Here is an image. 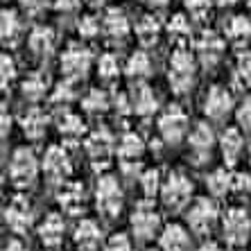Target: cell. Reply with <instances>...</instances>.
Returning <instances> with one entry per match:
<instances>
[{"label": "cell", "mask_w": 251, "mask_h": 251, "mask_svg": "<svg viewBox=\"0 0 251 251\" xmlns=\"http://www.w3.org/2000/svg\"><path fill=\"white\" fill-rule=\"evenodd\" d=\"M220 152L222 158L226 161V165H235L245 152V138H242V131L235 127H228L222 136H220Z\"/></svg>", "instance_id": "cell-22"}, {"label": "cell", "mask_w": 251, "mask_h": 251, "mask_svg": "<svg viewBox=\"0 0 251 251\" xmlns=\"http://www.w3.org/2000/svg\"><path fill=\"white\" fill-rule=\"evenodd\" d=\"M95 204L98 210L104 217H116L125 204V195H123V186L118 181V176L113 175H102L98 179L95 186Z\"/></svg>", "instance_id": "cell-2"}, {"label": "cell", "mask_w": 251, "mask_h": 251, "mask_svg": "<svg viewBox=\"0 0 251 251\" xmlns=\"http://www.w3.org/2000/svg\"><path fill=\"white\" fill-rule=\"evenodd\" d=\"M147 251H161V249H147Z\"/></svg>", "instance_id": "cell-54"}, {"label": "cell", "mask_w": 251, "mask_h": 251, "mask_svg": "<svg viewBox=\"0 0 251 251\" xmlns=\"http://www.w3.org/2000/svg\"><path fill=\"white\" fill-rule=\"evenodd\" d=\"M5 224L9 231H14L16 235L27 233L32 224H34V213H32V206H29L27 197L18 195L14 197L9 204L5 206Z\"/></svg>", "instance_id": "cell-11"}, {"label": "cell", "mask_w": 251, "mask_h": 251, "mask_svg": "<svg viewBox=\"0 0 251 251\" xmlns=\"http://www.w3.org/2000/svg\"><path fill=\"white\" fill-rule=\"evenodd\" d=\"M36 233H39V240L43 242V247H48V249L59 247L64 242V235H66L64 217L59 215V213H48V215L41 220L39 228H36Z\"/></svg>", "instance_id": "cell-17"}, {"label": "cell", "mask_w": 251, "mask_h": 251, "mask_svg": "<svg viewBox=\"0 0 251 251\" xmlns=\"http://www.w3.org/2000/svg\"><path fill=\"white\" fill-rule=\"evenodd\" d=\"M215 2H217L220 7H231V5H235L238 0H215Z\"/></svg>", "instance_id": "cell-51"}, {"label": "cell", "mask_w": 251, "mask_h": 251, "mask_svg": "<svg viewBox=\"0 0 251 251\" xmlns=\"http://www.w3.org/2000/svg\"><path fill=\"white\" fill-rule=\"evenodd\" d=\"M48 123H50V118L39 106H32L21 116V129H23L25 138L29 140H41L48 131Z\"/></svg>", "instance_id": "cell-19"}, {"label": "cell", "mask_w": 251, "mask_h": 251, "mask_svg": "<svg viewBox=\"0 0 251 251\" xmlns=\"http://www.w3.org/2000/svg\"><path fill=\"white\" fill-rule=\"evenodd\" d=\"M41 168L52 183H66V179L73 172V163H70V156L66 152V147H61V145L48 147V152L43 154Z\"/></svg>", "instance_id": "cell-12"}, {"label": "cell", "mask_w": 251, "mask_h": 251, "mask_svg": "<svg viewBox=\"0 0 251 251\" xmlns=\"http://www.w3.org/2000/svg\"><path fill=\"white\" fill-rule=\"evenodd\" d=\"M77 249L82 251H95L102 242V228L95 220H82V222L75 226V233H73Z\"/></svg>", "instance_id": "cell-21"}, {"label": "cell", "mask_w": 251, "mask_h": 251, "mask_svg": "<svg viewBox=\"0 0 251 251\" xmlns=\"http://www.w3.org/2000/svg\"><path fill=\"white\" fill-rule=\"evenodd\" d=\"M195 79H197V54L190 52L186 46L176 48L172 57H170V70H168L170 88L176 95H186L193 91Z\"/></svg>", "instance_id": "cell-1"}, {"label": "cell", "mask_w": 251, "mask_h": 251, "mask_svg": "<svg viewBox=\"0 0 251 251\" xmlns=\"http://www.w3.org/2000/svg\"><path fill=\"white\" fill-rule=\"evenodd\" d=\"M168 36H170V41H175L176 46L181 48L190 39V21L183 14H175L168 23Z\"/></svg>", "instance_id": "cell-34"}, {"label": "cell", "mask_w": 251, "mask_h": 251, "mask_svg": "<svg viewBox=\"0 0 251 251\" xmlns=\"http://www.w3.org/2000/svg\"><path fill=\"white\" fill-rule=\"evenodd\" d=\"M222 235L231 247H245L251 238V217L245 208H231L222 220Z\"/></svg>", "instance_id": "cell-4"}, {"label": "cell", "mask_w": 251, "mask_h": 251, "mask_svg": "<svg viewBox=\"0 0 251 251\" xmlns=\"http://www.w3.org/2000/svg\"><path fill=\"white\" fill-rule=\"evenodd\" d=\"M235 251H245V249H235Z\"/></svg>", "instance_id": "cell-56"}, {"label": "cell", "mask_w": 251, "mask_h": 251, "mask_svg": "<svg viewBox=\"0 0 251 251\" xmlns=\"http://www.w3.org/2000/svg\"><path fill=\"white\" fill-rule=\"evenodd\" d=\"M168 2H170V0H147V5L154 7V9H163Z\"/></svg>", "instance_id": "cell-50"}, {"label": "cell", "mask_w": 251, "mask_h": 251, "mask_svg": "<svg viewBox=\"0 0 251 251\" xmlns=\"http://www.w3.org/2000/svg\"><path fill=\"white\" fill-rule=\"evenodd\" d=\"M235 118H238L240 129L251 131V95H247V98L242 100V104L238 106V113H235Z\"/></svg>", "instance_id": "cell-44"}, {"label": "cell", "mask_w": 251, "mask_h": 251, "mask_svg": "<svg viewBox=\"0 0 251 251\" xmlns=\"http://www.w3.org/2000/svg\"><path fill=\"white\" fill-rule=\"evenodd\" d=\"M16 77V61L12 59V54H2L0 57V82H2V88H7L14 82Z\"/></svg>", "instance_id": "cell-41"}, {"label": "cell", "mask_w": 251, "mask_h": 251, "mask_svg": "<svg viewBox=\"0 0 251 251\" xmlns=\"http://www.w3.org/2000/svg\"><path fill=\"white\" fill-rule=\"evenodd\" d=\"M98 75L104 82H113L120 75V61H118V57L113 52H104L98 59Z\"/></svg>", "instance_id": "cell-37"}, {"label": "cell", "mask_w": 251, "mask_h": 251, "mask_svg": "<svg viewBox=\"0 0 251 251\" xmlns=\"http://www.w3.org/2000/svg\"><path fill=\"white\" fill-rule=\"evenodd\" d=\"M39 176V158L29 147H18L9 158V179L16 188H29Z\"/></svg>", "instance_id": "cell-3"}, {"label": "cell", "mask_w": 251, "mask_h": 251, "mask_svg": "<svg viewBox=\"0 0 251 251\" xmlns=\"http://www.w3.org/2000/svg\"><path fill=\"white\" fill-rule=\"evenodd\" d=\"M161 21H158L154 14H143L138 18V23H136V39L145 48H152L158 43L161 39Z\"/></svg>", "instance_id": "cell-26"}, {"label": "cell", "mask_w": 251, "mask_h": 251, "mask_svg": "<svg viewBox=\"0 0 251 251\" xmlns=\"http://www.w3.org/2000/svg\"><path fill=\"white\" fill-rule=\"evenodd\" d=\"M91 64H93L91 52L82 46H70L61 54V59H59V68H61V73H64V77L68 82L84 79L88 75V70H91Z\"/></svg>", "instance_id": "cell-9"}, {"label": "cell", "mask_w": 251, "mask_h": 251, "mask_svg": "<svg viewBox=\"0 0 251 251\" xmlns=\"http://www.w3.org/2000/svg\"><path fill=\"white\" fill-rule=\"evenodd\" d=\"M222 52H224V39L217 34V32H213V29L201 32L199 39L195 41V54H197L199 61L204 66H208V68H213V66L220 61Z\"/></svg>", "instance_id": "cell-14"}, {"label": "cell", "mask_w": 251, "mask_h": 251, "mask_svg": "<svg viewBox=\"0 0 251 251\" xmlns=\"http://www.w3.org/2000/svg\"><path fill=\"white\" fill-rule=\"evenodd\" d=\"M100 29H102V23H100L93 14L82 16L79 18V23H77V32H79L82 39H95V36L100 34Z\"/></svg>", "instance_id": "cell-39"}, {"label": "cell", "mask_w": 251, "mask_h": 251, "mask_svg": "<svg viewBox=\"0 0 251 251\" xmlns=\"http://www.w3.org/2000/svg\"><path fill=\"white\" fill-rule=\"evenodd\" d=\"M163 181L161 179V172L158 170H145L138 175V183H140V190L145 195V199H154L156 195H161V188H163Z\"/></svg>", "instance_id": "cell-35"}, {"label": "cell", "mask_w": 251, "mask_h": 251, "mask_svg": "<svg viewBox=\"0 0 251 251\" xmlns=\"http://www.w3.org/2000/svg\"><path fill=\"white\" fill-rule=\"evenodd\" d=\"M143 152H145V143L136 131H125L116 145V154L123 163H138Z\"/></svg>", "instance_id": "cell-25"}, {"label": "cell", "mask_w": 251, "mask_h": 251, "mask_svg": "<svg viewBox=\"0 0 251 251\" xmlns=\"http://www.w3.org/2000/svg\"><path fill=\"white\" fill-rule=\"evenodd\" d=\"M129 226H131L134 238L140 240V242H147V240H152L156 233L163 231V228H161V215H158L156 208L150 206L147 201H143V204L131 213Z\"/></svg>", "instance_id": "cell-8"}, {"label": "cell", "mask_w": 251, "mask_h": 251, "mask_svg": "<svg viewBox=\"0 0 251 251\" xmlns=\"http://www.w3.org/2000/svg\"><path fill=\"white\" fill-rule=\"evenodd\" d=\"M27 46L36 57H50L54 52V48H57V34H54L52 27L36 25L27 36Z\"/></svg>", "instance_id": "cell-20"}, {"label": "cell", "mask_w": 251, "mask_h": 251, "mask_svg": "<svg viewBox=\"0 0 251 251\" xmlns=\"http://www.w3.org/2000/svg\"><path fill=\"white\" fill-rule=\"evenodd\" d=\"M158 249L161 251H190V233L181 224H168L158 233Z\"/></svg>", "instance_id": "cell-18"}, {"label": "cell", "mask_w": 251, "mask_h": 251, "mask_svg": "<svg viewBox=\"0 0 251 251\" xmlns=\"http://www.w3.org/2000/svg\"><path fill=\"white\" fill-rule=\"evenodd\" d=\"M129 18L125 12L120 9H109L106 16L102 18V32L106 34V39H111V41H125L129 36Z\"/></svg>", "instance_id": "cell-23"}, {"label": "cell", "mask_w": 251, "mask_h": 251, "mask_svg": "<svg viewBox=\"0 0 251 251\" xmlns=\"http://www.w3.org/2000/svg\"><path fill=\"white\" fill-rule=\"evenodd\" d=\"M190 197H193V181L183 172H170L161 188L163 204L172 210H179L190 201Z\"/></svg>", "instance_id": "cell-6"}, {"label": "cell", "mask_w": 251, "mask_h": 251, "mask_svg": "<svg viewBox=\"0 0 251 251\" xmlns=\"http://www.w3.org/2000/svg\"><path fill=\"white\" fill-rule=\"evenodd\" d=\"M217 206L215 201L210 197H197L193 201V206L188 208V215H186V222L190 226V231L197 235H206L208 231H213L217 222Z\"/></svg>", "instance_id": "cell-7"}, {"label": "cell", "mask_w": 251, "mask_h": 251, "mask_svg": "<svg viewBox=\"0 0 251 251\" xmlns=\"http://www.w3.org/2000/svg\"><path fill=\"white\" fill-rule=\"evenodd\" d=\"M215 145H220L215 138V131L208 123H197L193 131L188 134V150L190 156L195 158V163H204L206 158H210Z\"/></svg>", "instance_id": "cell-10"}, {"label": "cell", "mask_w": 251, "mask_h": 251, "mask_svg": "<svg viewBox=\"0 0 251 251\" xmlns=\"http://www.w3.org/2000/svg\"><path fill=\"white\" fill-rule=\"evenodd\" d=\"M75 82H59L57 86L52 88V93H50V100H52V104H59V106H68L73 100H75V88H73Z\"/></svg>", "instance_id": "cell-38"}, {"label": "cell", "mask_w": 251, "mask_h": 251, "mask_svg": "<svg viewBox=\"0 0 251 251\" xmlns=\"http://www.w3.org/2000/svg\"><path fill=\"white\" fill-rule=\"evenodd\" d=\"M46 91H48V77L41 75V73H29L21 82V93L29 102H39L41 98H46Z\"/></svg>", "instance_id": "cell-31"}, {"label": "cell", "mask_w": 251, "mask_h": 251, "mask_svg": "<svg viewBox=\"0 0 251 251\" xmlns=\"http://www.w3.org/2000/svg\"><path fill=\"white\" fill-rule=\"evenodd\" d=\"M18 5H21V12H23L25 16L36 18L50 7V0H18Z\"/></svg>", "instance_id": "cell-43"}, {"label": "cell", "mask_w": 251, "mask_h": 251, "mask_svg": "<svg viewBox=\"0 0 251 251\" xmlns=\"http://www.w3.org/2000/svg\"><path fill=\"white\" fill-rule=\"evenodd\" d=\"M249 12H251V0H249Z\"/></svg>", "instance_id": "cell-55"}, {"label": "cell", "mask_w": 251, "mask_h": 251, "mask_svg": "<svg viewBox=\"0 0 251 251\" xmlns=\"http://www.w3.org/2000/svg\"><path fill=\"white\" fill-rule=\"evenodd\" d=\"M104 251H134V245L127 233H113L104 242Z\"/></svg>", "instance_id": "cell-42"}, {"label": "cell", "mask_w": 251, "mask_h": 251, "mask_svg": "<svg viewBox=\"0 0 251 251\" xmlns=\"http://www.w3.org/2000/svg\"><path fill=\"white\" fill-rule=\"evenodd\" d=\"M109 106H111V100L100 88H91L82 100V109L86 113H91V116H102V113L109 111Z\"/></svg>", "instance_id": "cell-32"}, {"label": "cell", "mask_w": 251, "mask_h": 251, "mask_svg": "<svg viewBox=\"0 0 251 251\" xmlns=\"http://www.w3.org/2000/svg\"><path fill=\"white\" fill-rule=\"evenodd\" d=\"M233 84L238 88L251 86V52H240L233 68Z\"/></svg>", "instance_id": "cell-36"}, {"label": "cell", "mask_w": 251, "mask_h": 251, "mask_svg": "<svg viewBox=\"0 0 251 251\" xmlns=\"http://www.w3.org/2000/svg\"><path fill=\"white\" fill-rule=\"evenodd\" d=\"M57 201H59V208L64 210L66 215H82L84 208H86L84 186L77 181L61 183V188H59V193H57Z\"/></svg>", "instance_id": "cell-15"}, {"label": "cell", "mask_w": 251, "mask_h": 251, "mask_svg": "<svg viewBox=\"0 0 251 251\" xmlns=\"http://www.w3.org/2000/svg\"><path fill=\"white\" fill-rule=\"evenodd\" d=\"M131 109H134V113L140 118H150L152 113H156L158 100L147 84L138 82L134 86V93H131Z\"/></svg>", "instance_id": "cell-24"}, {"label": "cell", "mask_w": 251, "mask_h": 251, "mask_svg": "<svg viewBox=\"0 0 251 251\" xmlns=\"http://www.w3.org/2000/svg\"><path fill=\"white\" fill-rule=\"evenodd\" d=\"M86 2H88L91 7H102V5L106 2V0H86Z\"/></svg>", "instance_id": "cell-52"}, {"label": "cell", "mask_w": 251, "mask_h": 251, "mask_svg": "<svg viewBox=\"0 0 251 251\" xmlns=\"http://www.w3.org/2000/svg\"><path fill=\"white\" fill-rule=\"evenodd\" d=\"M79 7H82V0H54V9H57L59 14H64V16L77 14Z\"/></svg>", "instance_id": "cell-46"}, {"label": "cell", "mask_w": 251, "mask_h": 251, "mask_svg": "<svg viewBox=\"0 0 251 251\" xmlns=\"http://www.w3.org/2000/svg\"><path fill=\"white\" fill-rule=\"evenodd\" d=\"M247 158H249V165H251V143H249V147H247Z\"/></svg>", "instance_id": "cell-53"}, {"label": "cell", "mask_w": 251, "mask_h": 251, "mask_svg": "<svg viewBox=\"0 0 251 251\" xmlns=\"http://www.w3.org/2000/svg\"><path fill=\"white\" fill-rule=\"evenodd\" d=\"M197 251H224L220 245H215V242H206V245H201Z\"/></svg>", "instance_id": "cell-49"}, {"label": "cell", "mask_w": 251, "mask_h": 251, "mask_svg": "<svg viewBox=\"0 0 251 251\" xmlns=\"http://www.w3.org/2000/svg\"><path fill=\"white\" fill-rule=\"evenodd\" d=\"M125 73H127L129 79H136V82H143L152 75V59L145 50H138L131 57L127 59V66H125Z\"/></svg>", "instance_id": "cell-29"}, {"label": "cell", "mask_w": 251, "mask_h": 251, "mask_svg": "<svg viewBox=\"0 0 251 251\" xmlns=\"http://www.w3.org/2000/svg\"><path fill=\"white\" fill-rule=\"evenodd\" d=\"M188 134V116L183 111L181 106H168L161 118H158V136L163 143L168 145H176V143H181Z\"/></svg>", "instance_id": "cell-5"}, {"label": "cell", "mask_w": 251, "mask_h": 251, "mask_svg": "<svg viewBox=\"0 0 251 251\" xmlns=\"http://www.w3.org/2000/svg\"><path fill=\"white\" fill-rule=\"evenodd\" d=\"M226 39L233 46L242 48L251 41V18L245 14H238L226 23Z\"/></svg>", "instance_id": "cell-28"}, {"label": "cell", "mask_w": 251, "mask_h": 251, "mask_svg": "<svg viewBox=\"0 0 251 251\" xmlns=\"http://www.w3.org/2000/svg\"><path fill=\"white\" fill-rule=\"evenodd\" d=\"M233 193L242 195V193H251V176L245 172H235L233 175Z\"/></svg>", "instance_id": "cell-45"}, {"label": "cell", "mask_w": 251, "mask_h": 251, "mask_svg": "<svg viewBox=\"0 0 251 251\" xmlns=\"http://www.w3.org/2000/svg\"><path fill=\"white\" fill-rule=\"evenodd\" d=\"M9 129H12V118L7 116V109H2V136H7Z\"/></svg>", "instance_id": "cell-48"}, {"label": "cell", "mask_w": 251, "mask_h": 251, "mask_svg": "<svg viewBox=\"0 0 251 251\" xmlns=\"http://www.w3.org/2000/svg\"><path fill=\"white\" fill-rule=\"evenodd\" d=\"M21 32H23V23H21V16L14 9H2L0 14V39L5 46H16L18 39H21Z\"/></svg>", "instance_id": "cell-27"}, {"label": "cell", "mask_w": 251, "mask_h": 251, "mask_svg": "<svg viewBox=\"0 0 251 251\" xmlns=\"http://www.w3.org/2000/svg\"><path fill=\"white\" fill-rule=\"evenodd\" d=\"M233 95L226 86H213L208 91L204 100V113L210 118V120H224L228 118V113L233 111Z\"/></svg>", "instance_id": "cell-13"}, {"label": "cell", "mask_w": 251, "mask_h": 251, "mask_svg": "<svg viewBox=\"0 0 251 251\" xmlns=\"http://www.w3.org/2000/svg\"><path fill=\"white\" fill-rule=\"evenodd\" d=\"M215 0H186V12L195 18V21H206L213 9Z\"/></svg>", "instance_id": "cell-40"}, {"label": "cell", "mask_w": 251, "mask_h": 251, "mask_svg": "<svg viewBox=\"0 0 251 251\" xmlns=\"http://www.w3.org/2000/svg\"><path fill=\"white\" fill-rule=\"evenodd\" d=\"M2 251H29V249L23 245V242H21V240L14 238V240H9V242L2 247Z\"/></svg>", "instance_id": "cell-47"}, {"label": "cell", "mask_w": 251, "mask_h": 251, "mask_svg": "<svg viewBox=\"0 0 251 251\" xmlns=\"http://www.w3.org/2000/svg\"><path fill=\"white\" fill-rule=\"evenodd\" d=\"M206 188L213 197H224L226 193H233V175L226 168H217L206 176Z\"/></svg>", "instance_id": "cell-30"}, {"label": "cell", "mask_w": 251, "mask_h": 251, "mask_svg": "<svg viewBox=\"0 0 251 251\" xmlns=\"http://www.w3.org/2000/svg\"><path fill=\"white\" fill-rule=\"evenodd\" d=\"M84 120L77 113L66 111L64 116L59 118V134L64 136L66 140H79L84 136Z\"/></svg>", "instance_id": "cell-33"}, {"label": "cell", "mask_w": 251, "mask_h": 251, "mask_svg": "<svg viewBox=\"0 0 251 251\" xmlns=\"http://www.w3.org/2000/svg\"><path fill=\"white\" fill-rule=\"evenodd\" d=\"M84 147H86V154L93 163H106V158L116 152V145H113V136L109 134V129H95L86 136L84 140Z\"/></svg>", "instance_id": "cell-16"}]
</instances>
